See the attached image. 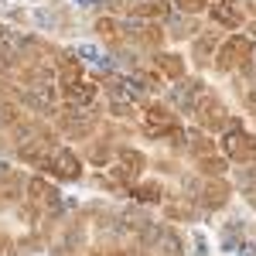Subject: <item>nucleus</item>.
I'll list each match as a JSON object with an SVG mask.
<instances>
[{"label": "nucleus", "mask_w": 256, "mask_h": 256, "mask_svg": "<svg viewBox=\"0 0 256 256\" xmlns=\"http://www.w3.org/2000/svg\"><path fill=\"white\" fill-rule=\"evenodd\" d=\"M79 55H82V58H89V62H106V58L99 55V48H96V45H79Z\"/></svg>", "instance_id": "1"}]
</instances>
